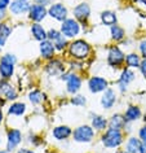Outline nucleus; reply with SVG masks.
<instances>
[{"mask_svg":"<svg viewBox=\"0 0 146 153\" xmlns=\"http://www.w3.org/2000/svg\"><path fill=\"white\" fill-rule=\"evenodd\" d=\"M26 110V105L24 102H14V104L10 105L9 108V114H13V116H22Z\"/></svg>","mask_w":146,"mask_h":153,"instance_id":"obj_26","label":"nucleus"},{"mask_svg":"<svg viewBox=\"0 0 146 153\" xmlns=\"http://www.w3.org/2000/svg\"><path fill=\"white\" fill-rule=\"evenodd\" d=\"M107 126V121L105 120L103 117L101 116H93L92 118V127L98 130V131H102V130H105Z\"/></svg>","mask_w":146,"mask_h":153,"instance_id":"obj_25","label":"nucleus"},{"mask_svg":"<svg viewBox=\"0 0 146 153\" xmlns=\"http://www.w3.org/2000/svg\"><path fill=\"white\" fill-rule=\"evenodd\" d=\"M123 141V135L120 132V130H114L109 128L106 131V134L102 136V143L107 148H115L119 147Z\"/></svg>","mask_w":146,"mask_h":153,"instance_id":"obj_2","label":"nucleus"},{"mask_svg":"<svg viewBox=\"0 0 146 153\" xmlns=\"http://www.w3.org/2000/svg\"><path fill=\"white\" fill-rule=\"evenodd\" d=\"M55 44L51 40H44L40 43V53L44 59H52L55 55Z\"/></svg>","mask_w":146,"mask_h":153,"instance_id":"obj_16","label":"nucleus"},{"mask_svg":"<svg viewBox=\"0 0 146 153\" xmlns=\"http://www.w3.org/2000/svg\"><path fill=\"white\" fill-rule=\"evenodd\" d=\"M65 79L67 81V91L70 94H75L80 90V86H82V79L79 78L78 75L75 74H70L67 76H65Z\"/></svg>","mask_w":146,"mask_h":153,"instance_id":"obj_12","label":"nucleus"},{"mask_svg":"<svg viewBox=\"0 0 146 153\" xmlns=\"http://www.w3.org/2000/svg\"><path fill=\"white\" fill-rule=\"evenodd\" d=\"M71 128L69 126H58L53 130V136L56 137L57 140H65L67 139L69 136L71 135Z\"/></svg>","mask_w":146,"mask_h":153,"instance_id":"obj_17","label":"nucleus"},{"mask_svg":"<svg viewBox=\"0 0 146 153\" xmlns=\"http://www.w3.org/2000/svg\"><path fill=\"white\" fill-rule=\"evenodd\" d=\"M125 153H128V152H125Z\"/></svg>","mask_w":146,"mask_h":153,"instance_id":"obj_47","label":"nucleus"},{"mask_svg":"<svg viewBox=\"0 0 146 153\" xmlns=\"http://www.w3.org/2000/svg\"><path fill=\"white\" fill-rule=\"evenodd\" d=\"M124 123H127L124 117L120 116V114H114L113 117H111V120L109 122V126L110 128H114V130H120L123 126H124Z\"/></svg>","mask_w":146,"mask_h":153,"instance_id":"obj_22","label":"nucleus"},{"mask_svg":"<svg viewBox=\"0 0 146 153\" xmlns=\"http://www.w3.org/2000/svg\"><path fill=\"white\" fill-rule=\"evenodd\" d=\"M29 99H30V101L32 102V104H39V102L43 100V96H41V94H40V91H32V92H30L29 95Z\"/></svg>","mask_w":146,"mask_h":153,"instance_id":"obj_29","label":"nucleus"},{"mask_svg":"<svg viewBox=\"0 0 146 153\" xmlns=\"http://www.w3.org/2000/svg\"><path fill=\"white\" fill-rule=\"evenodd\" d=\"M4 43H5V38H3V36H0V48L4 45Z\"/></svg>","mask_w":146,"mask_h":153,"instance_id":"obj_41","label":"nucleus"},{"mask_svg":"<svg viewBox=\"0 0 146 153\" xmlns=\"http://www.w3.org/2000/svg\"><path fill=\"white\" fill-rule=\"evenodd\" d=\"M0 153H8L7 151H0Z\"/></svg>","mask_w":146,"mask_h":153,"instance_id":"obj_45","label":"nucleus"},{"mask_svg":"<svg viewBox=\"0 0 146 153\" xmlns=\"http://www.w3.org/2000/svg\"><path fill=\"white\" fill-rule=\"evenodd\" d=\"M3 104H4V101H3V100H1V97H0V106H1Z\"/></svg>","mask_w":146,"mask_h":153,"instance_id":"obj_44","label":"nucleus"},{"mask_svg":"<svg viewBox=\"0 0 146 153\" xmlns=\"http://www.w3.org/2000/svg\"><path fill=\"white\" fill-rule=\"evenodd\" d=\"M72 136H74L75 141H79V143H89L94 136L93 127H91V126H80V127H78L74 131Z\"/></svg>","mask_w":146,"mask_h":153,"instance_id":"obj_4","label":"nucleus"},{"mask_svg":"<svg viewBox=\"0 0 146 153\" xmlns=\"http://www.w3.org/2000/svg\"><path fill=\"white\" fill-rule=\"evenodd\" d=\"M31 33H32L34 38H35L36 40H39V42H44V40L48 38V35H47V33H45L44 27H43L41 25H39V24H34V25L31 26Z\"/></svg>","mask_w":146,"mask_h":153,"instance_id":"obj_21","label":"nucleus"},{"mask_svg":"<svg viewBox=\"0 0 146 153\" xmlns=\"http://www.w3.org/2000/svg\"><path fill=\"white\" fill-rule=\"evenodd\" d=\"M140 70L142 73V75L146 78V59H144L141 61V64H140Z\"/></svg>","mask_w":146,"mask_h":153,"instance_id":"obj_35","label":"nucleus"},{"mask_svg":"<svg viewBox=\"0 0 146 153\" xmlns=\"http://www.w3.org/2000/svg\"><path fill=\"white\" fill-rule=\"evenodd\" d=\"M140 139L142 141H146V125L140 128Z\"/></svg>","mask_w":146,"mask_h":153,"instance_id":"obj_36","label":"nucleus"},{"mask_svg":"<svg viewBox=\"0 0 146 153\" xmlns=\"http://www.w3.org/2000/svg\"><path fill=\"white\" fill-rule=\"evenodd\" d=\"M18 153H34V152L31 151V149H26V148H24V149H21V151L18 152Z\"/></svg>","mask_w":146,"mask_h":153,"instance_id":"obj_40","label":"nucleus"},{"mask_svg":"<svg viewBox=\"0 0 146 153\" xmlns=\"http://www.w3.org/2000/svg\"><path fill=\"white\" fill-rule=\"evenodd\" d=\"M47 35H48V39L49 40H53V42H56V40H58L61 36V33H58L57 30H49V31L47 33Z\"/></svg>","mask_w":146,"mask_h":153,"instance_id":"obj_31","label":"nucleus"},{"mask_svg":"<svg viewBox=\"0 0 146 153\" xmlns=\"http://www.w3.org/2000/svg\"><path fill=\"white\" fill-rule=\"evenodd\" d=\"M1 121H3V110L0 109V123H1Z\"/></svg>","mask_w":146,"mask_h":153,"instance_id":"obj_43","label":"nucleus"},{"mask_svg":"<svg viewBox=\"0 0 146 153\" xmlns=\"http://www.w3.org/2000/svg\"><path fill=\"white\" fill-rule=\"evenodd\" d=\"M141 117V110L138 106H129L128 109H127V112L124 114V120L125 122H134V121H137L138 118Z\"/></svg>","mask_w":146,"mask_h":153,"instance_id":"obj_20","label":"nucleus"},{"mask_svg":"<svg viewBox=\"0 0 146 153\" xmlns=\"http://www.w3.org/2000/svg\"><path fill=\"white\" fill-rule=\"evenodd\" d=\"M111 36H113L114 40H122L125 36V33L120 26L114 25V26H111Z\"/></svg>","mask_w":146,"mask_h":153,"instance_id":"obj_28","label":"nucleus"},{"mask_svg":"<svg viewBox=\"0 0 146 153\" xmlns=\"http://www.w3.org/2000/svg\"><path fill=\"white\" fill-rule=\"evenodd\" d=\"M49 16L52 18H55V20H58V21H65L67 20V9L66 7L63 4H60V3H57V4H52L51 8L48 10Z\"/></svg>","mask_w":146,"mask_h":153,"instance_id":"obj_6","label":"nucleus"},{"mask_svg":"<svg viewBox=\"0 0 146 153\" xmlns=\"http://www.w3.org/2000/svg\"><path fill=\"white\" fill-rule=\"evenodd\" d=\"M61 31H62V35H65V38H74L80 31L79 24L75 20H72V18H67V20H65L62 22Z\"/></svg>","mask_w":146,"mask_h":153,"instance_id":"obj_5","label":"nucleus"},{"mask_svg":"<svg viewBox=\"0 0 146 153\" xmlns=\"http://www.w3.org/2000/svg\"><path fill=\"white\" fill-rule=\"evenodd\" d=\"M66 44H67V42H66V38H63V35L61 36L58 40L55 42V47H56L57 49H60V51H62V49L66 47Z\"/></svg>","mask_w":146,"mask_h":153,"instance_id":"obj_32","label":"nucleus"},{"mask_svg":"<svg viewBox=\"0 0 146 153\" xmlns=\"http://www.w3.org/2000/svg\"><path fill=\"white\" fill-rule=\"evenodd\" d=\"M4 17V9H0V20Z\"/></svg>","mask_w":146,"mask_h":153,"instance_id":"obj_42","label":"nucleus"},{"mask_svg":"<svg viewBox=\"0 0 146 153\" xmlns=\"http://www.w3.org/2000/svg\"><path fill=\"white\" fill-rule=\"evenodd\" d=\"M22 140V134L20 130H10L8 132V151H13Z\"/></svg>","mask_w":146,"mask_h":153,"instance_id":"obj_13","label":"nucleus"},{"mask_svg":"<svg viewBox=\"0 0 146 153\" xmlns=\"http://www.w3.org/2000/svg\"><path fill=\"white\" fill-rule=\"evenodd\" d=\"M134 79V73L132 70H129V69H125V70H123L122 75H120V79H119V86H120V90L124 91L125 90V86L128 85L129 82H132Z\"/></svg>","mask_w":146,"mask_h":153,"instance_id":"obj_19","label":"nucleus"},{"mask_svg":"<svg viewBox=\"0 0 146 153\" xmlns=\"http://www.w3.org/2000/svg\"><path fill=\"white\" fill-rule=\"evenodd\" d=\"M125 62L128 65V68H140V64H141L140 56L136 55V53H129L125 57Z\"/></svg>","mask_w":146,"mask_h":153,"instance_id":"obj_27","label":"nucleus"},{"mask_svg":"<svg viewBox=\"0 0 146 153\" xmlns=\"http://www.w3.org/2000/svg\"><path fill=\"white\" fill-rule=\"evenodd\" d=\"M53 1V0H36V4H40V5H48V4H51V3Z\"/></svg>","mask_w":146,"mask_h":153,"instance_id":"obj_37","label":"nucleus"},{"mask_svg":"<svg viewBox=\"0 0 146 153\" xmlns=\"http://www.w3.org/2000/svg\"><path fill=\"white\" fill-rule=\"evenodd\" d=\"M89 14H91V9H89V5H88L87 3H82V4L76 5L74 8L75 18L79 21H82V22L87 21V18L89 17Z\"/></svg>","mask_w":146,"mask_h":153,"instance_id":"obj_10","label":"nucleus"},{"mask_svg":"<svg viewBox=\"0 0 146 153\" xmlns=\"http://www.w3.org/2000/svg\"><path fill=\"white\" fill-rule=\"evenodd\" d=\"M9 5V0H0V9H5Z\"/></svg>","mask_w":146,"mask_h":153,"instance_id":"obj_38","label":"nucleus"},{"mask_svg":"<svg viewBox=\"0 0 146 153\" xmlns=\"http://www.w3.org/2000/svg\"><path fill=\"white\" fill-rule=\"evenodd\" d=\"M0 94L8 100H16L17 99V92L14 90V87L7 81L0 82Z\"/></svg>","mask_w":146,"mask_h":153,"instance_id":"obj_11","label":"nucleus"},{"mask_svg":"<svg viewBox=\"0 0 146 153\" xmlns=\"http://www.w3.org/2000/svg\"><path fill=\"white\" fill-rule=\"evenodd\" d=\"M141 141L137 137H131L127 141V152L128 153H140V148H141Z\"/></svg>","mask_w":146,"mask_h":153,"instance_id":"obj_24","label":"nucleus"},{"mask_svg":"<svg viewBox=\"0 0 146 153\" xmlns=\"http://www.w3.org/2000/svg\"><path fill=\"white\" fill-rule=\"evenodd\" d=\"M30 14H29V17L31 18L32 21H35V22H39L41 20H44L45 16H47V10H45V8L43 5H40V4H35V5H32L31 8H30Z\"/></svg>","mask_w":146,"mask_h":153,"instance_id":"obj_9","label":"nucleus"},{"mask_svg":"<svg viewBox=\"0 0 146 153\" xmlns=\"http://www.w3.org/2000/svg\"><path fill=\"white\" fill-rule=\"evenodd\" d=\"M124 53H123L118 47H111L109 51V56H107V61L111 66H119L124 61Z\"/></svg>","mask_w":146,"mask_h":153,"instance_id":"obj_8","label":"nucleus"},{"mask_svg":"<svg viewBox=\"0 0 146 153\" xmlns=\"http://www.w3.org/2000/svg\"><path fill=\"white\" fill-rule=\"evenodd\" d=\"M88 87H89L91 92L93 94L101 92V91H105L107 88V81L101 76H92L88 82Z\"/></svg>","mask_w":146,"mask_h":153,"instance_id":"obj_7","label":"nucleus"},{"mask_svg":"<svg viewBox=\"0 0 146 153\" xmlns=\"http://www.w3.org/2000/svg\"><path fill=\"white\" fill-rule=\"evenodd\" d=\"M101 21H102V24L106 25V26H114L115 24H117V14H115L114 12H110V10L102 12Z\"/></svg>","mask_w":146,"mask_h":153,"instance_id":"obj_23","label":"nucleus"},{"mask_svg":"<svg viewBox=\"0 0 146 153\" xmlns=\"http://www.w3.org/2000/svg\"><path fill=\"white\" fill-rule=\"evenodd\" d=\"M63 70H65L63 64L61 62V61H58V60H53L47 65V71H48V74H51V75L61 74Z\"/></svg>","mask_w":146,"mask_h":153,"instance_id":"obj_18","label":"nucleus"},{"mask_svg":"<svg viewBox=\"0 0 146 153\" xmlns=\"http://www.w3.org/2000/svg\"><path fill=\"white\" fill-rule=\"evenodd\" d=\"M10 33H12V29H10L7 24H1V25H0V36L8 38L10 35Z\"/></svg>","mask_w":146,"mask_h":153,"instance_id":"obj_30","label":"nucleus"},{"mask_svg":"<svg viewBox=\"0 0 146 153\" xmlns=\"http://www.w3.org/2000/svg\"><path fill=\"white\" fill-rule=\"evenodd\" d=\"M140 52H141V55L144 56V59H146V39H144L140 43Z\"/></svg>","mask_w":146,"mask_h":153,"instance_id":"obj_34","label":"nucleus"},{"mask_svg":"<svg viewBox=\"0 0 146 153\" xmlns=\"http://www.w3.org/2000/svg\"><path fill=\"white\" fill-rule=\"evenodd\" d=\"M140 153H146V141L141 144V148H140Z\"/></svg>","mask_w":146,"mask_h":153,"instance_id":"obj_39","label":"nucleus"},{"mask_svg":"<svg viewBox=\"0 0 146 153\" xmlns=\"http://www.w3.org/2000/svg\"><path fill=\"white\" fill-rule=\"evenodd\" d=\"M115 101H117V95H115V92L113 90H106L105 94H103L101 97V104L103 106V109H111L113 105L115 104Z\"/></svg>","mask_w":146,"mask_h":153,"instance_id":"obj_14","label":"nucleus"},{"mask_svg":"<svg viewBox=\"0 0 146 153\" xmlns=\"http://www.w3.org/2000/svg\"><path fill=\"white\" fill-rule=\"evenodd\" d=\"M30 8L31 7L25 0H14V1H12V4H10V12L13 14H22L30 10Z\"/></svg>","mask_w":146,"mask_h":153,"instance_id":"obj_15","label":"nucleus"},{"mask_svg":"<svg viewBox=\"0 0 146 153\" xmlns=\"http://www.w3.org/2000/svg\"><path fill=\"white\" fill-rule=\"evenodd\" d=\"M14 64H16V57L13 55H7L3 56L1 61H0V75L4 79L12 78L13 71H14Z\"/></svg>","mask_w":146,"mask_h":153,"instance_id":"obj_1","label":"nucleus"},{"mask_svg":"<svg viewBox=\"0 0 146 153\" xmlns=\"http://www.w3.org/2000/svg\"><path fill=\"white\" fill-rule=\"evenodd\" d=\"M49 153H55V152H49Z\"/></svg>","mask_w":146,"mask_h":153,"instance_id":"obj_46","label":"nucleus"},{"mask_svg":"<svg viewBox=\"0 0 146 153\" xmlns=\"http://www.w3.org/2000/svg\"><path fill=\"white\" fill-rule=\"evenodd\" d=\"M71 102L74 105H84L86 104V97L82 96V95H78V96H74L71 99Z\"/></svg>","mask_w":146,"mask_h":153,"instance_id":"obj_33","label":"nucleus"},{"mask_svg":"<svg viewBox=\"0 0 146 153\" xmlns=\"http://www.w3.org/2000/svg\"><path fill=\"white\" fill-rule=\"evenodd\" d=\"M91 47L87 42L84 40H75L70 44V53L72 55V57L78 60H83L89 55Z\"/></svg>","mask_w":146,"mask_h":153,"instance_id":"obj_3","label":"nucleus"}]
</instances>
